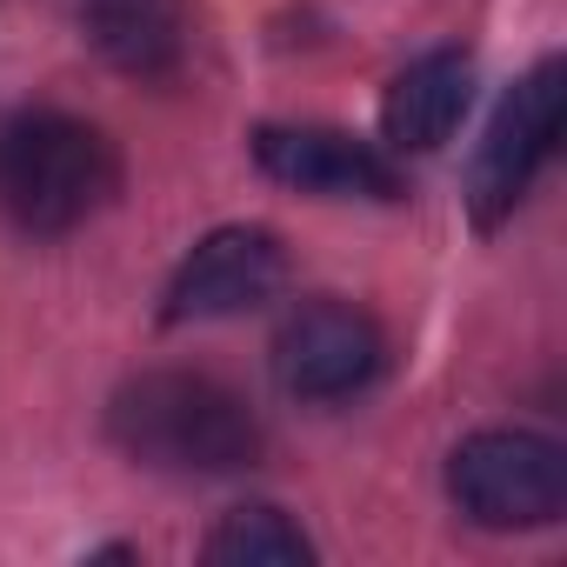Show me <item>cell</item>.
Listing matches in <instances>:
<instances>
[{"mask_svg": "<svg viewBox=\"0 0 567 567\" xmlns=\"http://www.w3.org/2000/svg\"><path fill=\"white\" fill-rule=\"evenodd\" d=\"M107 434L121 441V454L161 474H240L260 461L254 408L187 368H154L127 381L107 408Z\"/></svg>", "mask_w": 567, "mask_h": 567, "instance_id": "cell-1", "label": "cell"}, {"mask_svg": "<svg viewBox=\"0 0 567 567\" xmlns=\"http://www.w3.org/2000/svg\"><path fill=\"white\" fill-rule=\"evenodd\" d=\"M121 187V154L94 121L21 107L0 121V207L28 234H74Z\"/></svg>", "mask_w": 567, "mask_h": 567, "instance_id": "cell-2", "label": "cell"}, {"mask_svg": "<svg viewBox=\"0 0 567 567\" xmlns=\"http://www.w3.org/2000/svg\"><path fill=\"white\" fill-rule=\"evenodd\" d=\"M447 494L467 520L520 534V527H547L567 507V454L547 434L527 427H487L467 434L447 461Z\"/></svg>", "mask_w": 567, "mask_h": 567, "instance_id": "cell-3", "label": "cell"}, {"mask_svg": "<svg viewBox=\"0 0 567 567\" xmlns=\"http://www.w3.org/2000/svg\"><path fill=\"white\" fill-rule=\"evenodd\" d=\"M560 101H567V74H560V61H540L494 107L487 141H481L474 174H467V207H474L481 227H501L527 200L534 174L554 161V147H560Z\"/></svg>", "mask_w": 567, "mask_h": 567, "instance_id": "cell-4", "label": "cell"}, {"mask_svg": "<svg viewBox=\"0 0 567 567\" xmlns=\"http://www.w3.org/2000/svg\"><path fill=\"white\" fill-rule=\"evenodd\" d=\"M388 368V334L354 301H308L274 334V374L295 401H348Z\"/></svg>", "mask_w": 567, "mask_h": 567, "instance_id": "cell-5", "label": "cell"}, {"mask_svg": "<svg viewBox=\"0 0 567 567\" xmlns=\"http://www.w3.org/2000/svg\"><path fill=\"white\" fill-rule=\"evenodd\" d=\"M288 280V254H280V234L267 227H214L167 280L161 295V321L187 328V321H227L247 315L260 301L280 295Z\"/></svg>", "mask_w": 567, "mask_h": 567, "instance_id": "cell-6", "label": "cell"}, {"mask_svg": "<svg viewBox=\"0 0 567 567\" xmlns=\"http://www.w3.org/2000/svg\"><path fill=\"white\" fill-rule=\"evenodd\" d=\"M254 161L267 181L321 194V200H401V167L374 141H354L348 127L274 121L254 134Z\"/></svg>", "mask_w": 567, "mask_h": 567, "instance_id": "cell-7", "label": "cell"}, {"mask_svg": "<svg viewBox=\"0 0 567 567\" xmlns=\"http://www.w3.org/2000/svg\"><path fill=\"white\" fill-rule=\"evenodd\" d=\"M474 101V61L461 48H434L421 61H408L394 81H388V101H381V134L394 154H434L447 147V134L461 127Z\"/></svg>", "mask_w": 567, "mask_h": 567, "instance_id": "cell-8", "label": "cell"}, {"mask_svg": "<svg viewBox=\"0 0 567 567\" xmlns=\"http://www.w3.org/2000/svg\"><path fill=\"white\" fill-rule=\"evenodd\" d=\"M81 28L134 81H167L187 61V0H81Z\"/></svg>", "mask_w": 567, "mask_h": 567, "instance_id": "cell-9", "label": "cell"}, {"mask_svg": "<svg viewBox=\"0 0 567 567\" xmlns=\"http://www.w3.org/2000/svg\"><path fill=\"white\" fill-rule=\"evenodd\" d=\"M207 560L214 567H308L315 540L280 514V507H234L220 514V527L207 534Z\"/></svg>", "mask_w": 567, "mask_h": 567, "instance_id": "cell-10", "label": "cell"}]
</instances>
